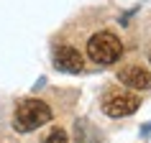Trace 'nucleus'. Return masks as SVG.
Wrapping results in <instances>:
<instances>
[{
	"label": "nucleus",
	"mask_w": 151,
	"mask_h": 143,
	"mask_svg": "<svg viewBox=\"0 0 151 143\" xmlns=\"http://www.w3.org/2000/svg\"><path fill=\"white\" fill-rule=\"evenodd\" d=\"M44 143H69L67 130H62V128H51V130L46 133V138H44Z\"/></svg>",
	"instance_id": "obj_6"
},
{
	"label": "nucleus",
	"mask_w": 151,
	"mask_h": 143,
	"mask_svg": "<svg viewBox=\"0 0 151 143\" xmlns=\"http://www.w3.org/2000/svg\"><path fill=\"white\" fill-rule=\"evenodd\" d=\"M51 107H49L44 100H36V97H28V100H21L13 112V125H16L18 133H31L36 128L46 125L51 120Z\"/></svg>",
	"instance_id": "obj_1"
},
{
	"label": "nucleus",
	"mask_w": 151,
	"mask_h": 143,
	"mask_svg": "<svg viewBox=\"0 0 151 143\" xmlns=\"http://www.w3.org/2000/svg\"><path fill=\"white\" fill-rule=\"evenodd\" d=\"M118 79L131 89H151V72L143 66H136V64L123 66L118 72Z\"/></svg>",
	"instance_id": "obj_5"
},
{
	"label": "nucleus",
	"mask_w": 151,
	"mask_h": 143,
	"mask_svg": "<svg viewBox=\"0 0 151 143\" xmlns=\"http://www.w3.org/2000/svg\"><path fill=\"white\" fill-rule=\"evenodd\" d=\"M54 66H56L59 72L77 74V72L85 69V56H82L74 46H59V49L54 51Z\"/></svg>",
	"instance_id": "obj_4"
},
{
	"label": "nucleus",
	"mask_w": 151,
	"mask_h": 143,
	"mask_svg": "<svg viewBox=\"0 0 151 143\" xmlns=\"http://www.w3.org/2000/svg\"><path fill=\"white\" fill-rule=\"evenodd\" d=\"M149 61H151V54H149Z\"/></svg>",
	"instance_id": "obj_7"
},
{
	"label": "nucleus",
	"mask_w": 151,
	"mask_h": 143,
	"mask_svg": "<svg viewBox=\"0 0 151 143\" xmlns=\"http://www.w3.org/2000/svg\"><path fill=\"white\" fill-rule=\"evenodd\" d=\"M138 107H141V100L136 95H131V92H110V95L103 97V110H105V115H110V118L133 115Z\"/></svg>",
	"instance_id": "obj_3"
},
{
	"label": "nucleus",
	"mask_w": 151,
	"mask_h": 143,
	"mask_svg": "<svg viewBox=\"0 0 151 143\" xmlns=\"http://www.w3.org/2000/svg\"><path fill=\"white\" fill-rule=\"evenodd\" d=\"M87 56L100 66H108V64H115L123 56V44L115 33L110 31H97L92 39L87 41Z\"/></svg>",
	"instance_id": "obj_2"
}]
</instances>
